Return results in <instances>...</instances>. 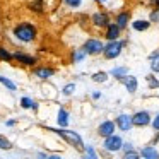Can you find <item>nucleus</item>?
Masks as SVG:
<instances>
[{
    "label": "nucleus",
    "instance_id": "f03ea898",
    "mask_svg": "<svg viewBox=\"0 0 159 159\" xmlns=\"http://www.w3.org/2000/svg\"><path fill=\"white\" fill-rule=\"evenodd\" d=\"M14 36L19 39V41L22 43H31L36 39V34H38V29H36L34 24H31V22H21V24H17L14 28Z\"/></svg>",
    "mask_w": 159,
    "mask_h": 159
},
{
    "label": "nucleus",
    "instance_id": "7c9ffc66",
    "mask_svg": "<svg viewBox=\"0 0 159 159\" xmlns=\"http://www.w3.org/2000/svg\"><path fill=\"white\" fill-rule=\"evenodd\" d=\"M63 2H65V5H69L72 9H77L82 5V0H63Z\"/></svg>",
    "mask_w": 159,
    "mask_h": 159
},
{
    "label": "nucleus",
    "instance_id": "6ab92c4d",
    "mask_svg": "<svg viewBox=\"0 0 159 159\" xmlns=\"http://www.w3.org/2000/svg\"><path fill=\"white\" fill-rule=\"evenodd\" d=\"M21 106L22 108H26V110H29V108H31V110H38V103H36L34 99H31V98H21Z\"/></svg>",
    "mask_w": 159,
    "mask_h": 159
},
{
    "label": "nucleus",
    "instance_id": "f704fd0d",
    "mask_svg": "<svg viewBox=\"0 0 159 159\" xmlns=\"http://www.w3.org/2000/svg\"><path fill=\"white\" fill-rule=\"evenodd\" d=\"M149 58H151V62H154V60H157V58H159V52H154V53H151V57H149Z\"/></svg>",
    "mask_w": 159,
    "mask_h": 159
},
{
    "label": "nucleus",
    "instance_id": "9b49d317",
    "mask_svg": "<svg viewBox=\"0 0 159 159\" xmlns=\"http://www.w3.org/2000/svg\"><path fill=\"white\" fill-rule=\"evenodd\" d=\"M118 80H120V82L123 84L125 87H127V91H128V93H132V94H134L135 91L139 89V82H137V77H134V75H128V74H127V75L120 77V79H118Z\"/></svg>",
    "mask_w": 159,
    "mask_h": 159
},
{
    "label": "nucleus",
    "instance_id": "2f4dec72",
    "mask_svg": "<svg viewBox=\"0 0 159 159\" xmlns=\"http://www.w3.org/2000/svg\"><path fill=\"white\" fill-rule=\"evenodd\" d=\"M152 128H154L156 132H159V115H156V116L152 118Z\"/></svg>",
    "mask_w": 159,
    "mask_h": 159
},
{
    "label": "nucleus",
    "instance_id": "bb28decb",
    "mask_svg": "<svg viewBox=\"0 0 159 159\" xmlns=\"http://www.w3.org/2000/svg\"><path fill=\"white\" fill-rule=\"evenodd\" d=\"M0 149H4V151H9V149H12V144L4 137V135H0Z\"/></svg>",
    "mask_w": 159,
    "mask_h": 159
},
{
    "label": "nucleus",
    "instance_id": "393cba45",
    "mask_svg": "<svg viewBox=\"0 0 159 159\" xmlns=\"http://www.w3.org/2000/svg\"><path fill=\"white\" fill-rule=\"evenodd\" d=\"M145 79H147L149 89H156V87H159V80L156 79L154 75H147V77H145Z\"/></svg>",
    "mask_w": 159,
    "mask_h": 159
},
{
    "label": "nucleus",
    "instance_id": "f8f14e48",
    "mask_svg": "<svg viewBox=\"0 0 159 159\" xmlns=\"http://www.w3.org/2000/svg\"><path fill=\"white\" fill-rule=\"evenodd\" d=\"M33 74H34V77H38V79L46 80L55 74V69H52V67H36V69L33 70Z\"/></svg>",
    "mask_w": 159,
    "mask_h": 159
},
{
    "label": "nucleus",
    "instance_id": "5701e85b",
    "mask_svg": "<svg viewBox=\"0 0 159 159\" xmlns=\"http://www.w3.org/2000/svg\"><path fill=\"white\" fill-rule=\"evenodd\" d=\"M0 60H2V62H11V60H14V55H12L7 48L0 46Z\"/></svg>",
    "mask_w": 159,
    "mask_h": 159
},
{
    "label": "nucleus",
    "instance_id": "f3484780",
    "mask_svg": "<svg viewBox=\"0 0 159 159\" xmlns=\"http://www.w3.org/2000/svg\"><path fill=\"white\" fill-rule=\"evenodd\" d=\"M140 156H142V157H145V159H159V152L156 151L152 145H147V147L142 149Z\"/></svg>",
    "mask_w": 159,
    "mask_h": 159
},
{
    "label": "nucleus",
    "instance_id": "dca6fc26",
    "mask_svg": "<svg viewBox=\"0 0 159 159\" xmlns=\"http://www.w3.org/2000/svg\"><path fill=\"white\" fill-rule=\"evenodd\" d=\"M28 9L34 14H43L45 12V2L43 0H33V2H29Z\"/></svg>",
    "mask_w": 159,
    "mask_h": 159
},
{
    "label": "nucleus",
    "instance_id": "72a5a7b5",
    "mask_svg": "<svg viewBox=\"0 0 159 159\" xmlns=\"http://www.w3.org/2000/svg\"><path fill=\"white\" fill-rule=\"evenodd\" d=\"M121 149L127 152V151H132V149H134V145H132L130 142H123V147H121Z\"/></svg>",
    "mask_w": 159,
    "mask_h": 159
},
{
    "label": "nucleus",
    "instance_id": "9d476101",
    "mask_svg": "<svg viewBox=\"0 0 159 159\" xmlns=\"http://www.w3.org/2000/svg\"><path fill=\"white\" fill-rule=\"evenodd\" d=\"M115 130H116V123H115V121H111V120H104L103 123L98 127V135L104 139V137H110V135H113Z\"/></svg>",
    "mask_w": 159,
    "mask_h": 159
},
{
    "label": "nucleus",
    "instance_id": "4be33fe9",
    "mask_svg": "<svg viewBox=\"0 0 159 159\" xmlns=\"http://www.w3.org/2000/svg\"><path fill=\"white\" fill-rule=\"evenodd\" d=\"M91 79H93V82L103 84V82H106V80H108V74L101 70V72H96V74H93V75H91Z\"/></svg>",
    "mask_w": 159,
    "mask_h": 159
},
{
    "label": "nucleus",
    "instance_id": "f257e3e1",
    "mask_svg": "<svg viewBox=\"0 0 159 159\" xmlns=\"http://www.w3.org/2000/svg\"><path fill=\"white\" fill-rule=\"evenodd\" d=\"M48 132H55L58 137H62L65 142H69L70 145H72L74 149H77V151L84 152V149H86V144L82 142V137H80L77 132H72V130H67V128H46Z\"/></svg>",
    "mask_w": 159,
    "mask_h": 159
},
{
    "label": "nucleus",
    "instance_id": "c9c22d12",
    "mask_svg": "<svg viewBox=\"0 0 159 159\" xmlns=\"http://www.w3.org/2000/svg\"><path fill=\"white\" fill-rule=\"evenodd\" d=\"M99 98H101V93H98V91L93 93V99H99Z\"/></svg>",
    "mask_w": 159,
    "mask_h": 159
},
{
    "label": "nucleus",
    "instance_id": "1a4fd4ad",
    "mask_svg": "<svg viewBox=\"0 0 159 159\" xmlns=\"http://www.w3.org/2000/svg\"><path fill=\"white\" fill-rule=\"evenodd\" d=\"M121 36V28L116 24V22H110V24L104 28V38L108 41H113V39H120Z\"/></svg>",
    "mask_w": 159,
    "mask_h": 159
},
{
    "label": "nucleus",
    "instance_id": "423d86ee",
    "mask_svg": "<svg viewBox=\"0 0 159 159\" xmlns=\"http://www.w3.org/2000/svg\"><path fill=\"white\" fill-rule=\"evenodd\" d=\"M91 22H93L94 28H99V29H104L108 24H110V14L104 11H98L93 14V17H91Z\"/></svg>",
    "mask_w": 159,
    "mask_h": 159
},
{
    "label": "nucleus",
    "instance_id": "0eeeda50",
    "mask_svg": "<svg viewBox=\"0 0 159 159\" xmlns=\"http://www.w3.org/2000/svg\"><path fill=\"white\" fill-rule=\"evenodd\" d=\"M132 120H134V127H147L152 123L149 111H137L132 115Z\"/></svg>",
    "mask_w": 159,
    "mask_h": 159
},
{
    "label": "nucleus",
    "instance_id": "a878e982",
    "mask_svg": "<svg viewBox=\"0 0 159 159\" xmlns=\"http://www.w3.org/2000/svg\"><path fill=\"white\" fill-rule=\"evenodd\" d=\"M74 91H75V84H67V86H63V89H62V94L63 96H70V94L74 93Z\"/></svg>",
    "mask_w": 159,
    "mask_h": 159
},
{
    "label": "nucleus",
    "instance_id": "ddd939ff",
    "mask_svg": "<svg viewBox=\"0 0 159 159\" xmlns=\"http://www.w3.org/2000/svg\"><path fill=\"white\" fill-rule=\"evenodd\" d=\"M14 60H17L19 63H22V65H26V67L36 65V58H34V57L26 55V53H21V52H16L14 53Z\"/></svg>",
    "mask_w": 159,
    "mask_h": 159
},
{
    "label": "nucleus",
    "instance_id": "cd10ccee",
    "mask_svg": "<svg viewBox=\"0 0 159 159\" xmlns=\"http://www.w3.org/2000/svg\"><path fill=\"white\" fill-rule=\"evenodd\" d=\"M149 21H151V22H159V9H157V7H154V9L151 11Z\"/></svg>",
    "mask_w": 159,
    "mask_h": 159
},
{
    "label": "nucleus",
    "instance_id": "6e6552de",
    "mask_svg": "<svg viewBox=\"0 0 159 159\" xmlns=\"http://www.w3.org/2000/svg\"><path fill=\"white\" fill-rule=\"evenodd\" d=\"M115 123H116V127L120 128L121 132H128V130H132V127H134V120H132V115H127V113L118 115L116 120H115Z\"/></svg>",
    "mask_w": 159,
    "mask_h": 159
},
{
    "label": "nucleus",
    "instance_id": "7ed1b4c3",
    "mask_svg": "<svg viewBox=\"0 0 159 159\" xmlns=\"http://www.w3.org/2000/svg\"><path fill=\"white\" fill-rule=\"evenodd\" d=\"M127 45V41H121V39H113V41H108L103 48V55L106 60H113L118 58L121 55V50Z\"/></svg>",
    "mask_w": 159,
    "mask_h": 159
},
{
    "label": "nucleus",
    "instance_id": "b1692460",
    "mask_svg": "<svg viewBox=\"0 0 159 159\" xmlns=\"http://www.w3.org/2000/svg\"><path fill=\"white\" fill-rule=\"evenodd\" d=\"M0 84H4L5 87H7L9 91H16L17 87H16V84L12 82L11 79H7V77H4V75H0Z\"/></svg>",
    "mask_w": 159,
    "mask_h": 159
},
{
    "label": "nucleus",
    "instance_id": "4468645a",
    "mask_svg": "<svg viewBox=\"0 0 159 159\" xmlns=\"http://www.w3.org/2000/svg\"><path fill=\"white\" fill-rule=\"evenodd\" d=\"M115 22H116V24L121 28V31H123V29L128 26V22H130V12H128V11L118 12V14L115 16Z\"/></svg>",
    "mask_w": 159,
    "mask_h": 159
},
{
    "label": "nucleus",
    "instance_id": "4c0bfd02",
    "mask_svg": "<svg viewBox=\"0 0 159 159\" xmlns=\"http://www.w3.org/2000/svg\"><path fill=\"white\" fill-rule=\"evenodd\" d=\"M152 5H154V7H157V9H159V0H152Z\"/></svg>",
    "mask_w": 159,
    "mask_h": 159
},
{
    "label": "nucleus",
    "instance_id": "a211bd4d",
    "mask_svg": "<svg viewBox=\"0 0 159 159\" xmlns=\"http://www.w3.org/2000/svg\"><path fill=\"white\" fill-rule=\"evenodd\" d=\"M57 121H58V127L67 128V125H69V111L63 110V108H60V110H58V116H57Z\"/></svg>",
    "mask_w": 159,
    "mask_h": 159
},
{
    "label": "nucleus",
    "instance_id": "39448f33",
    "mask_svg": "<svg viewBox=\"0 0 159 159\" xmlns=\"http://www.w3.org/2000/svg\"><path fill=\"white\" fill-rule=\"evenodd\" d=\"M84 50H86V53L87 55H99V53H103V48H104V45L101 43V39H98V38H89V39H86V43H84V46H82Z\"/></svg>",
    "mask_w": 159,
    "mask_h": 159
},
{
    "label": "nucleus",
    "instance_id": "58836bf2",
    "mask_svg": "<svg viewBox=\"0 0 159 159\" xmlns=\"http://www.w3.org/2000/svg\"><path fill=\"white\" fill-rule=\"evenodd\" d=\"M94 2H98V4H104V2H108V0H94Z\"/></svg>",
    "mask_w": 159,
    "mask_h": 159
},
{
    "label": "nucleus",
    "instance_id": "e433bc0d",
    "mask_svg": "<svg viewBox=\"0 0 159 159\" xmlns=\"http://www.w3.org/2000/svg\"><path fill=\"white\" fill-rule=\"evenodd\" d=\"M5 125H7V127H12V125H16V120H9Z\"/></svg>",
    "mask_w": 159,
    "mask_h": 159
},
{
    "label": "nucleus",
    "instance_id": "412c9836",
    "mask_svg": "<svg viewBox=\"0 0 159 159\" xmlns=\"http://www.w3.org/2000/svg\"><path fill=\"white\" fill-rule=\"evenodd\" d=\"M86 50L84 48H79V50H74V53H72V62L74 63H77V62H82L84 58H86Z\"/></svg>",
    "mask_w": 159,
    "mask_h": 159
},
{
    "label": "nucleus",
    "instance_id": "aec40b11",
    "mask_svg": "<svg viewBox=\"0 0 159 159\" xmlns=\"http://www.w3.org/2000/svg\"><path fill=\"white\" fill-rule=\"evenodd\" d=\"M110 74L118 80L120 77L127 75V74H128V69H127V67H115V69H111V72H110Z\"/></svg>",
    "mask_w": 159,
    "mask_h": 159
},
{
    "label": "nucleus",
    "instance_id": "473e14b6",
    "mask_svg": "<svg viewBox=\"0 0 159 159\" xmlns=\"http://www.w3.org/2000/svg\"><path fill=\"white\" fill-rule=\"evenodd\" d=\"M151 69L154 70V72H159V58H157V60H154V62L151 63Z\"/></svg>",
    "mask_w": 159,
    "mask_h": 159
},
{
    "label": "nucleus",
    "instance_id": "2eb2a0df",
    "mask_svg": "<svg viewBox=\"0 0 159 159\" xmlns=\"http://www.w3.org/2000/svg\"><path fill=\"white\" fill-rule=\"evenodd\" d=\"M151 24H152L151 21H145V19H137V21L132 22V28H134L137 33H144V31H147V29L151 28Z\"/></svg>",
    "mask_w": 159,
    "mask_h": 159
},
{
    "label": "nucleus",
    "instance_id": "20e7f679",
    "mask_svg": "<svg viewBox=\"0 0 159 159\" xmlns=\"http://www.w3.org/2000/svg\"><path fill=\"white\" fill-rule=\"evenodd\" d=\"M121 147H123V139H121L120 135L113 134V135H110V137H104V142H103L104 151L118 152V151H121Z\"/></svg>",
    "mask_w": 159,
    "mask_h": 159
},
{
    "label": "nucleus",
    "instance_id": "c756f323",
    "mask_svg": "<svg viewBox=\"0 0 159 159\" xmlns=\"http://www.w3.org/2000/svg\"><path fill=\"white\" fill-rule=\"evenodd\" d=\"M123 157H125V159H139V157H140V152H135L134 149H132V151H127V152H125Z\"/></svg>",
    "mask_w": 159,
    "mask_h": 159
},
{
    "label": "nucleus",
    "instance_id": "c85d7f7f",
    "mask_svg": "<svg viewBox=\"0 0 159 159\" xmlns=\"http://www.w3.org/2000/svg\"><path fill=\"white\" fill-rule=\"evenodd\" d=\"M84 152H86V156H87V157H93V159H96V157H98V154H96V151H94V147H93V145H86Z\"/></svg>",
    "mask_w": 159,
    "mask_h": 159
}]
</instances>
